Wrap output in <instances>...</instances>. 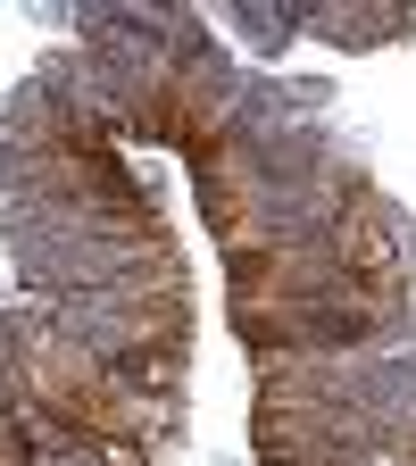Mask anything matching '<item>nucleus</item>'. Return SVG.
I'll use <instances>...</instances> for the list:
<instances>
[{
    "instance_id": "f257e3e1",
    "label": "nucleus",
    "mask_w": 416,
    "mask_h": 466,
    "mask_svg": "<svg viewBox=\"0 0 416 466\" xmlns=\"http://www.w3.org/2000/svg\"><path fill=\"white\" fill-rule=\"evenodd\" d=\"M25 208H150V192L108 150H42V158H0V217Z\"/></svg>"
},
{
    "instance_id": "7ed1b4c3",
    "label": "nucleus",
    "mask_w": 416,
    "mask_h": 466,
    "mask_svg": "<svg viewBox=\"0 0 416 466\" xmlns=\"http://www.w3.org/2000/svg\"><path fill=\"white\" fill-rule=\"evenodd\" d=\"M309 34H325V42H391V34H416V17L408 9H317Z\"/></svg>"
},
{
    "instance_id": "20e7f679",
    "label": "nucleus",
    "mask_w": 416,
    "mask_h": 466,
    "mask_svg": "<svg viewBox=\"0 0 416 466\" xmlns=\"http://www.w3.org/2000/svg\"><path fill=\"white\" fill-rule=\"evenodd\" d=\"M0 466H34V441H25V425L0 408Z\"/></svg>"
},
{
    "instance_id": "f03ea898",
    "label": "nucleus",
    "mask_w": 416,
    "mask_h": 466,
    "mask_svg": "<svg viewBox=\"0 0 416 466\" xmlns=\"http://www.w3.org/2000/svg\"><path fill=\"white\" fill-rule=\"evenodd\" d=\"M333 258L359 275V283H375V291H400L408 300V283H416V233L400 225V208L375 192V184H359L341 200V217H333Z\"/></svg>"
}]
</instances>
